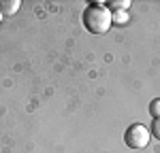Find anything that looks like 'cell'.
<instances>
[{"mask_svg":"<svg viewBox=\"0 0 160 153\" xmlns=\"http://www.w3.org/2000/svg\"><path fill=\"white\" fill-rule=\"evenodd\" d=\"M81 21H83L88 32H92V34H105L113 26V15L107 9V4L94 2V4H90V7L83 9Z\"/></svg>","mask_w":160,"mask_h":153,"instance_id":"cell-1","label":"cell"},{"mask_svg":"<svg viewBox=\"0 0 160 153\" xmlns=\"http://www.w3.org/2000/svg\"><path fill=\"white\" fill-rule=\"evenodd\" d=\"M124 140H126V145L130 149H143L149 142V130L145 126H141V123H135V126H130L126 130Z\"/></svg>","mask_w":160,"mask_h":153,"instance_id":"cell-2","label":"cell"},{"mask_svg":"<svg viewBox=\"0 0 160 153\" xmlns=\"http://www.w3.org/2000/svg\"><path fill=\"white\" fill-rule=\"evenodd\" d=\"M19 11V0H0V15H13Z\"/></svg>","mask_w":160,"mask_h":153,"instance_id":"cell-3","label":"cell"},{"mask_svg":"<svg viewBox=\"0 0 160 153\" xmlns=\"http://www.w3.org/2000/svg\"><path fill=\"white\" fill-rule=\"evenodd\" d=\"M130 7V0H111L109 4H107V9H115V11H126Z\"/></svg>","mask_w":160,"mask_h":153,"instance_id":"cell-4","label":"cell"},{"mask_svg":"<svg viewBox=\"0 0 160 153\" xmlns=\"http://www.w3.org/2000/svg\"><path fill=\"white\" fill-rule=\"evenodd\" d=\"M149 115H154V119H160V98L149 102Z\"/></svg>","mask_w":160,"mask_h":153,"instance_id":"cell-5","label":"cell"},{"mask_svg":"<svg viewBox=\"0 0 160 153\" xmlns=\"http://www.w3.org/2000/svg\"><path fill=\"white\" fill-rule=\"evenodd\" d=\"M152 136H156L160 140V119H154V123H152V132H149Z\"/></svg>","mask_w":160,"mask_h":153,"instance_id":"cell-6","label":"cell"}]
</instances>
